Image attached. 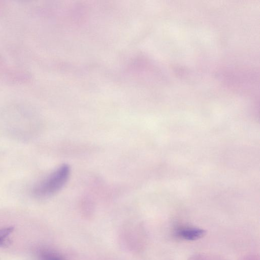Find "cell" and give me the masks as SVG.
Wrapping results in <instances>:
<instances>
[{
	"instance_id": "3",
	"label": "cell",
	"mask_w": 260,
	"mask_h": 260,
	"mask_svg": "<svg viewBox=\"0 0 260 260\" xmlns=\"http://www.w3.org/2000/svg\"><path fill=\"white\" fill-rule=\"evenodd\" d=\"M43 260H65L60 254L54 252H47L43 256Z\"/></svg>"
},
{
	"instance_id": "4",
	"label": "cell",
	"mask_w": 260,
	"mask_h": 260,
	"mask_svg": "<svg viewBox=\"0 0 260 260\" xmlns=\"http://www.w3.org/2000/svg\"><path fill=\"white\" fill-rule=\"evenodd\" d=\"M14 230V227H8L0 230V238H6Z\"/></svg>"
},
{
	"instance_id": "2",
	"label": "cell",
	"mask_w": 260,
	"mask_h": 260,
	"mask_svg": "<svg viewBox=\"0 0 260 260\" xmlns=\"http://www.w3.org/2000/svg\"><path fill=\"white\" fill-rule=\"evenodd\" d=\"M205 231L196 228H182L177 231V235L182 239L187 240H194L202 237Z\"/></svg>"
},
{
	"instance_id": "1",
	"label": "cell",
	"mask_w": 260,
	"mask_h": 260,
	"mask_svg": "<svg viewBox=\"0 0 260 260\" xmlns=\"http://www.w3.org/2000/svg\"><path fill=\"white\" fill-rule=\"evenodd\" d=\"M70 175L69 165L63 164L37 184L33 193L39 198L48 197L59 191L67 183Z\"/></svg>"
},
{
	"instance_id": "5",
	"label": "cell",
	"mask_w": 260,
	"mask_h": 260,
	"mask_svg": "<svg viewBox=\"0 0 260 260\" xmlns=\"http://www.w3.org/2000/svg\"><path fill=\"white\" fill-rule=\"evenodd\" d=\"M9 243L8 240H6V238H0V246H4Z\"/></svg>"
}]
</instances>
